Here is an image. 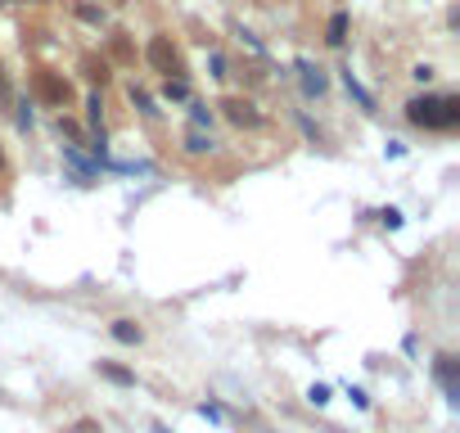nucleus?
Here are the masks:
<instances>
[{
    "instance_id": "f257e3e1",
    "label": "nucleus",
    "mask_w": 460,
    "mask_h": 433,
    "mask_svg": "<svg viewBox=\"0 0 460 433\" xmlns=\"http://www.w3.org/2000/svg\"><path fill=\"white\" fill-rule=\"evenodd\" d=\"M406 118L415 127H433V131H451L460 122V100L456 95H420L406 104Z\"/></svg>"
},
{
    "instance_id": "f03ea898",
    "label": "nucleus",
    "mask_w": 460,
    "mask_h": 433,
    "mask_svg": "<svg viewBox=\"0 0 460 433\" xmlns=\"http://www.w3.org/2000/svg\"><path fill=\"white\" fill-rule=\"evenodd\" d=\"M32 86H36V95H41L45 104H55V108H64L68 100H72V86L59 77L55 68H36V77H32Z\"/></svg>"
},
{
    "instance_id": "7ed1b4c3",
    "label": "nucleus",
    "mask_w": 460,
    "mask_h": 433,
    "mask_svg": "<svg viewBox=\"0 0 460 433\" xmlns=\"http://www.w3.org/2000/svg\"><path fill=\"white\" fill-rule=\"evenodd\" d=\"M145 59H149V68H158V72H181V55H176V45H172V36H154L149 41V50H145Z\"/></svg>"
},
{
    "instance_id": "20e7f679",
    "label": "nucleus",
    "mask_w": 460,
    "mask_h": 433,
    "mask_svg": "<svg viewBox=\"0 0 460 433\" xmlns=\"http://www.w3.org/2000/svg\"><path fill=\"white\" fill-rule=\"evenodd\" d=\"M221 113H226L235 127H257V122H262L257 104H253V100H244V95H230V100H221Z\"/></svg>"
},
{
    "instance_id": "39448f33",
    "label": "nucleus",
    "mask_w": 460,
    "mask_h": 433,
    "mask_svg": "<svg viewBox=\"0 0 460 433\" xmlns=\"http://www.w3.org/2000/svg\"><path fill=\"white\" fill-rule=\"evenodd\" d=\"M433 375H438V383H442V393L447 398H460V383H456V356H438V361H433Z\"/></svg>"
},
{
    "instance_id": "423d86ee",
    "label": "nucleus",
    "mask_w": 460,
    "mask_h": 433,
    "mask_svg": "<svg viewBox=\"0 0 460 433\" xmlns=\"http://www.w3.org/2000/svg\"><path fill=\"white\" fill-rule=\"evenodd\" d=\"M108 334H113L118 343H127V348H135V343L145 339V330L135 325V320H113V330H108Z\"/></svg>"
},
{
    "instance_id": "0eeeda50",
    "label": "nucleus",
    "mask_w": 460,
    "mask_h": 433,
    "mask_svg": "<svg viewBox=\"0 0 460 433\" xmlns=\"http://www.w3.org/2000/svg\"><path fill=\"white\" fill-rule=\"evenodd\" d=\"M99 375H104L108 383H122V388H131V383H135V375L127 366H118V361H99Z\"/></svg>"
},
{
    "instance_id": "6e6552de",
    "label": "nucleus",
    "mask_w": 460,
    "mask_h": 433,
    "mask_svg": "<svg viewBox=\"0 0 460 433\" xmlns=\"http://www.w3.org/2000/svg\"><path fill=\"white\" fill-rule=\"evenodd\" d=\"M298 77H303V91H307V95H320V91H325V77H320V68H312V64H298Z\"/></svg>"
},
{
    "instance_id": "1a4fd4ad",
    "label": "nucleus",
    "mask_w": 460,
    "mask_h": 433,
    "mask_svg": "<svg viewBox=\"0 0 460 433\" xmlns=\"http://www.w3.org/2000/svg\"><path fill=\"white\" fill-rule=\"evenodd\" d=\"M82 72H86L91 81H99V86L108 81V64H104V59H95V55H86V59H82Z\"/></svg>"
},
{
    "instance_id": "9d476101",
    "label": "nucleus",
    "mask_w": 460,
    "mask_h": 433,
    "mask_svg": "<svg viewBox=\"0 0 460 433\" xmlns=\"http://www.w3.org/2000/svg\"><path fill=\"white\" fill-rule=\"evenodd\" d=\"M325 41H330V45H343V41H347V14H334V18H330Z\"/></svg>"
},
{
    "instance_id": "9b49d317",
    "label": "nucleus",
    "mask_w": 460,
    "mask_h": 433,
    "mask_svg": "<svg viewBox=\"0 0 460 433\" xmlns=\"http://www.w3.org/2000/svg\"><path fill=\"white\" fill-rule=\"evenodd\" d=\"M163 95H167V100H190V81H185V77H167Z\"/></svg>"
},
{
    "instance_id": "f8f14e48",
    "label": "nucleus",
    "mask_w": 460,
    "mask_h": 433,
    "mask_svg": "<svg viewBox=\"0 0 460 433\" xmlns=\"http://www.w3.org/2000/svg\"><path fill=\"white\" fill-rule=\"evenodd\" d=\"M185 150H190V154H208V150H213V135L190 131V135H185Z\"/></svg>"
},
{
    "instance_id": "ddd939ff",
    "label": "nucleus",
    "mask_w": 460,
    "mask_h": 433,
    "mask_svg": "<svg viewBox=\"0 0 460 433\" xmlns=\"http://www.w3.org/2000/svg\"><path fill=\"white\" fill-rule=\"evenodd\" d=\"M113 59H118V64H131V59H135V50H131V41H127V36H113Z\"/></svg>"
},
{
    "instance_id": "4468645a",
    "label": "nucleus",
    "mask_w": 460,
    "mask_h": 433,
    "mask_svg": "<svg viewBox=\"0 0 460 433\" xmlns=\"http://www.w3.org/2000/svg\"><path fill=\"white\" fill-rule=\"evenodd\" d=\"M307 402H312V406H325V402H330V388H325V383H312V388H307Z\"/></svg>"
},
{
    "instance_id": "2eb2a0df",
    "label": "nucleus",
    "mask_w": 460,
    "mask_h": 433,
    "mask_svg": "<svg viewBox=\"0 0 460 433\" xmlns=\"http://www.w3.org/2000/svg\"><path fill=\"white\" fill-rule=\"evenodd\" d=\"M77 18H82V23H99V18H104V9H95V5H77Z\"/></svg>"
},
{
    "instance_id": "dca6fc26",
    "label": "nucleus",
    "mask_w": 460,
    "mask_h": 433,
    "mask_svg": "<svg viewBox=\"0 0 460 433\" xmlns=\"http://www.w3.org/2000/svg\"><path fill=\"white\" fill-rule=\"evenodd\" d=\"M99 108H104V104H99V95H91V100H86V118H91L95 131H99Z\"/></svg>"
},
{
    "instance_id": "f3484780",
    "label": "nucleus",
    "mask_w": 460,
    "mask_h": 433,
    "mask_svg": "<svg viewBox=\"0 0 460 433\" xmlns=\"http://www.w3.org/2000/svg\"><path fill=\"white\" fill-rule=\"evenodd\" d=\"M131 100H135V108H145V113H158V108H154V100H149L145 91H135V86H131Z\"/></svg>"
},
{
    "instance_id": "a211bd4d",
    "label": "nucleus",
    "mask_w": 460,
    "mask_h": 433,
    "mask_svg": "<svg viewBox=\"0 0 460 433\" xmlns=\"http://www.w3.org/2000/svg\"><path fill=\"white\" fill-rule=\"evenodd\" d=\"M347 91H352V95H357V100H361V108H370V95L361 91V86H357V77H352V72H347Z\"/></svg>"
},
{
    "instance_id": "6ab92c4d",
    "label": "nucleus",
    "mask_w": 460,
    "mask_h": 433,
    "mask_svg": "<svg viewBox=\"0 0 460 433\" xmlns=\"http://www.w3.org/2000/svg\"><path fill=\"white\" fill-rule=\"evenodd\" d=\"M59 131H64V135H72V140L82 135V131H77V122H68V118H59Z\"/></svg>"
},
{
    "instance_id": "aec40b11",
    "label": "nucleus",
    "mask_w": 460,
    "mask_h": 433,
    "mask_svg": "<svg viewBox=\"0 0 460 433\" xmlns=\"http://www.w3.org/2000/svg\"><path fill=\"white\" fill-rule=\"evenodd\" d=\"M0 104H9V81H5V72H0Z\"/></svg>"
},
{
    "instance_id": "412c9836",
    "label": "nucleus",
    "mask_w": 460,
    "mask_h": 433,
    "mask_svg": "<svg viewBox=\"0 0 460 433\" xmlns=\"http://www.w3.org/2000/svg\"><path fill=\"white\" fill-rule=\"evenodd\" d=\"M0 5H18V0H0Z\"/></svg>"
},
{
    "instance_id": "4be33fe9",
    "label": "nucleus",
    "mask_w": 460,
    "mask_h": 433,
    "mask_svg": "<svg viewBox=\"0 0 460 433\" xmlns=\"http://www.w3.org/2000/svg\"><path fill=\"white\" fill-rule=\"evenodd\" d=\"M0 167H5V154H0Z\"/></svg>"
},
{
    "instance_id": "5701e85b",
    "label": "nucleus",
    "mask_w": 460,
    "mask_h": 433,
    "mask_svg": "<svg viewBox=\"0 0 460 433\" xmlns=\"http://www.w3.org/2000/svg\"><path fill=\"white\" fill-rule=\"evenodd\" d=\"M154 433H167V429H154Z\"/></svg>"
}]
</instances>
